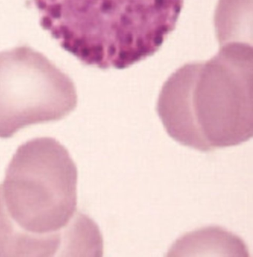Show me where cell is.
<instances>
[{"label": "cell", "instance_id": "obj_3", "mask_svg": "<svg viewBox=\"0 0 253 257\" xmlns=\"http://www.w3.org/2000/svg\"><path fill=\"white\" fill-rule=\"evenodd\" d=\"M40 23L82 64L125 69L154 55L184 0H33Z\"/></svg>", "mask_w": 253, "mask_h": 257}, {"label": "cell", "instance_id": "obj_1", "mask_svg": "<svg viewBox=\"0 0 253 257\" xmlns=\"http://www.w3.org/2000/svg\"><path fill=\"white\" fill-rule=\"evenodd\" d=\"M77 168L51 137L17 149L0 184V256H79L95 222L77 211Z\"/></svg>", "mask_w": 253, "mask_h": 257}, {"label": "cell", "instance_id": "obj_4", "mask_svg": "<svg viewBox=\"0 0 253 257\" xmlns=\"http://www.w3.org/2000/svg\"><path fill=\"white\" fill-rule=\"evenodd\" d=\"M73 81L29 46L0 52V138L63 119L76 108Z\"/></svg>", "mask_w": 253, "mask_h": 257}, {"label": "cell", "instance_id": "obj_2", "mask_svg": "<svg viewBox=\"0 0 253 257\" xmlns=\"http://www.w3.org/2000/svg\"><path fill=\"white\" fill-rule=\"evenodd\" d=\"M253 51L240 41L221 45L212 59L185 64L165 81L157 112L168 135L201 152L252 138Z\"/></svg>", "mask_w": 253, "mask_h": 257}]
</instances>
